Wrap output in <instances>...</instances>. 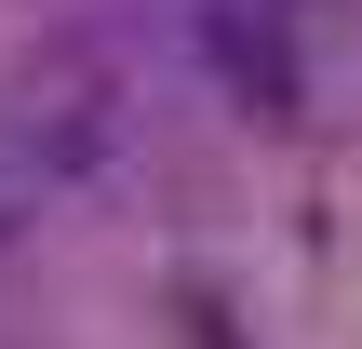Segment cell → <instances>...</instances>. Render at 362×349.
I'll return each mask as SVG.
<instances>
[{"instance_id": "6da1fadb", "label": "cell", "mask_w": 362, "mask_h": 349, "mask_svg": "<svg viewBox=\"0 0 362 349\" xmlns=\"http://www.w3.org/2000/svg\"><path fill=\"white\" fill-rule=\"evenodd\" d=\"M40 188H54V175H40V161L13 148V121H0V256H13V229L40 215Z\"/></svg>"}]
</instances>
